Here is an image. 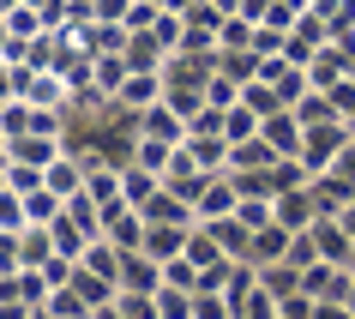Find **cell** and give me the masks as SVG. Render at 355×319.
<instances>
[{"label": "cell", "instance_id": "cell-2", "mask_svg": "<svg viewBox=\"0 0 355 319\" xmlns=\"http://www.w3.org/2000/svg\"><path fill=\"white\" fill-rule=\"evenodd\" d=\"M0 229H24V193L0 187Z\"/></svg>", "mask_w": 355, "mask_h": 319}, {"label": "cell", "instance_id": "cell-4", "mask_svg": "<svg viewBox=\"0 0 355 319\" xmlns=\"http://www.w3.org/2000/svg\"><path fill=\"white\" fill-rule=\"evenodd\" d=\"M91 319H127V313H121V301H109V307H96Z\"/></svg>", "mask_w": 355, "mask_h": 319}, {"label": "cell", "instance_id": "cell-3", "mask_svg": "<svg viewBox=\"0 0 355 319\" xmlns=\"http://www.w3.org/2000/svg\"><path fill=\"white\" fill-rule=\"evenodd\" d=\"M24 265V253H19V229H0V277L6 271H19Z\"/></svg>", "mask_w": 355, "mask_h": 319}, {"label": "cell", "instance_id": "cell-1", "mask_svg": "<svg viewBox=\"0 0 355 319\" xmlns=\"http://www.w3.org/2000/svg\"><path fill=\"white\" fill-rule=\"evenodd\" d=\"M199 211H205V217H223V211H235V193H229L223 181H217V187L205 181V187H199Z\"/></svg>", "mask_w": 355, "mask_h": 319}]
</instances>
